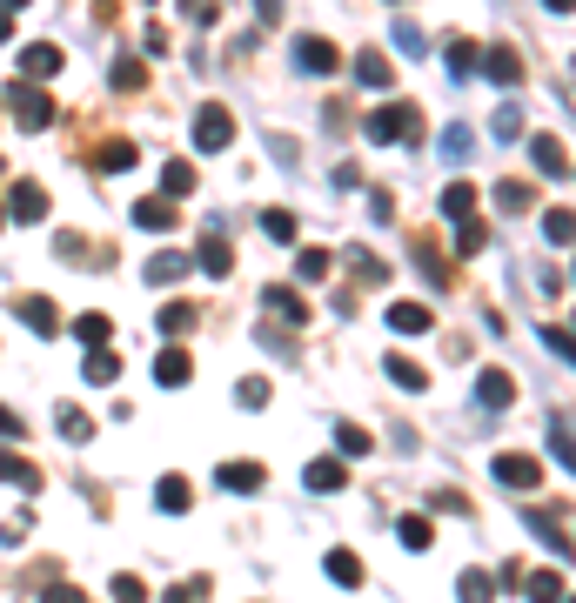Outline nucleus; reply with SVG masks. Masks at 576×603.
Here are the masks:
<instances>
[{"mask_svg":"<svg viewBox=\"0 0 576 603\" xmlns=\"http://www.w3.org/2000/svg\"><path fill=\"white\" fill-rule=\"evenodd\" d=\"M362 134L376 141V148H389V141H416L422 134V114L409 108V101H396V108H376L369 121H362Z\"/></svg>","mask_w":576,"mask_h":603,"instance_id":"obj_1","label":"nucleus"},{"mask_svg":"<svg viewBox=\"0 0 576 603\" xmlns=\"http://www.w3.org/2000/svg\"><path fill=\"white\" fill-rule=\"evenodd\" d=\"M7 114H14V121H21V128H54V101H47L41 94V81H14V88H7Z\"/></svg>","mask_w":576,"mask_h":603,"instance_id":"obj_2","label":"nucleus"},{"mask_svg":"<svg viewBox=\"0 0 576 603\" xmlns=\"http://www.w3.org/2000/svg\"><path fill=\"white\" fill-rule=\"evenodd\" d=\"M228 141H235V114H228L222 101H201L195 108V148L201 155H222Z\"/></svg>","mask_w":576,"mask_h":603,"instance_id":"obj_3","label":"nucleus"},{"mask_svg":"<svg viewBox=\"0 0 576 603\" xmlns=\"http://www.w3.org/2000/svg\"><path fill=\"white\" fill-rule=\"evenodd\" d=\"M288 61L302 67V74H335V67H342V54H335V41H322V34H295Z\"/></svg>","mask_w":576,"mask_h":603,"instance_id":"obj_4","label":"nucleus"},{"mask_svg":"<svg viewBox=\"0 0 576 603\" xmlns=\"http://www.w3.org/2000/svg\"><path fill=\"white\" fill-rule=\"evenodd\" d=\"M7 215L14 222H47V188L41 181H14L7 188Z\"/></svg>","mask_w":576,"mask_h":603,"instance_id":"obj_5","label":"nucleus"},{"mask_svg":"<svg viewBox=\"0 0 576 603\" xmlns=\"http://www.w3.org/2000/svg\"><path fill=\"white\" fill-rule=\"evenodd\" d=\"M496 483H503V490H536V483H543V463H536V456H496Z\"/></svg>","mask_w":576,"mask_h":603,"instance_id":"obj_6","label":"nucleus"},{"mask_svg":"<svg viewBox=\"0 0 576 603\" xmlns=\"http://www.w3.org/2000/svg\"><path fill=\"white\" fill-rule=\"evenodd\" d=\"M476 67H483L496 88H516V81H523V54H516V47H483V61Z\"/></svg>","mask_w":576,"mask_h":603,"instance_id":"obj_7","label":"nucleus"},{"mask_svg":"<svg viewBox=\"0 0 576 603\" xmlns=\"http://www.w3.org/2000/svg\"><path fill=\"white\" fill-rule=\"evenodd\" d=\"M195 262H201V275H228V268H235V248H228V228H208V235H201Z\"/></svg>","mask_w":576,"mask_h":603,"instance_id":"obj_8","label":"nucleus"},{"mask_svg":"<svg viewBox=\"0 0 576 603\" xmlns=\"http://www.w3.org/2000/svg\"><path fill=\"white\" fill-rule=\"evenodd\" d=\"M61 47H54V41H34V47H21V74H27V81H54V74H61Z\"/></svg>","mask_w":576,"mask_h":603,"instance_id":"obj_9","label":"nucleus"},{"mask_svg":"<svg viewBox=\"0 0 576 603\" xmlns=\"http://www.w3.org/2000/svg\"><path fill=\"white\" fill-rule=\"evenodd\" d=\"M14 315H21L34 335H61V309H54L47 295H21V302H14Z\"/></svg>","mask_w":576,"mask_h":603,"instance_id":"obj_10","label":"nucleus"},{"mask_svg":"<svg viewBox=\"0 0 576 603\" xmlns=\"http://www.w3.org/2000/svg\"><path fill=\"white\" fill-rule=\"evenodd\" d=\"M476 402H483V409H510L516 402V376L510 369H483V376H476Z\"/></svg>","mask_w":576,"mask_h":603,"instance_id":"obj_11","label":"nucleus"},{"mask_svg":"<svg viewBox=\"0 0 576 603\" xmlns=\"http://www.w3.org/2000/svg\"><path fill=\"white\" fill-rule=\"evenodd\" d=\"M215 483H222V490H235V496H255L268 483V469L262 463H222V469H215Z\"/></svg>","mask_w":576,"mask_h":603,"instance_id":"obj_12","label":"nucleus"},{"mask_svg":"<svg viewBox=\"0 0 576 603\" xmlns=\"http://www.w3.org/2000/svg\"><path fill=\"white\" fill-rule=\"evenodd\" d=\"M188 376H195V356H188L181 342H175V349H161V356H155V382H161V389H181V382H188Z\"/></svg>","mask_w":576,"mask_h":603,"instance_id":"obj_13","label":"nucleus"},{"mask_svg":"<svg viewBox=\"0 0 576 603\" xmlns=\"http://www.w3.org/2000/svg\"><path fill=\"white\" fill-rule=\"evenodd\" d=\"M355 81H362V88H389V81H396L389 54H382V47H362V54H355Z\"/></svg>","mask_w":576,"mask_h":603,"instance_id":"obj_14","label":"nucleus"},{"mask_svg":"<svg viewBox=\"0 0 576 603\" xmlns=\"http://www.w3.org/2000/svg\"><path fill=\"white\" fill-rule=\"evenodd\" d=\"M389 329L396 335H429L436 329V315L422 309V302H389Z\"/></svg>","mask_w":576,"mask_h":603,"instance_id":"obj_15","label":"nucleus"},{"mask_svg":"<svg viewBox=\"0 0 576 603\" xmlns=\"http://www.w3.org/2000/svg\"><path fill=\"white\" fill-rule=\"evenodd\" d=\"M195 188H201L195 161H168V168H161V195H168V201H188Z\"/></svg>","mask_w":576,"mask_h":603,"instance_id":"obj_16","label":"nucleus"},{"mask_svg":"<svg viewBox=\"0 0 576 603\" xmlns=\"http://www.w3.org/2000/svg\"><path fill=\"white\" fill-rule=\"evenodd\" d=\"M188 255H181V248H161L155 262H148V282H155V289H168V282H188Z\"/></svg>","mask_w":576,"mask_h":603,"instance_id":"obj_17","label":"nucleus"},{"mask_svg":"<svg viewBox=\"0 0 576 603\" xmlns=\"http://www.w3.org/2000/svg\"><path fill=\"white\" fill-rule=\"evenodd\" d=\"M530 155H536V168H543V175H570V148H563V141H550V134H536L530 141Z\"/></svg>","mask_w":576,"mask_h":603,"instance_id":"obj_18","label":"nucleus"},{"mask_svg":"<svg viewBox=\"0 0 576 603\" xmlns=\"http://www.w3.org/2000/svg\"><path fill=\"white\" fill-rule=\"evenodd\" d=\"M302 483H309L315 496H329V490H342V463H335V456H315V463L302 469Z\"/></svg>","mask_w":576,"mask_h":603,"instance_id":"obj_19","label":"nucleus"},{"mask_svg":"<svg viewBox=\"0 0 576 603\" xmlns=\"http://www.w3.org/2000/svg\"><path fill=\"white\" fill-rule=\"evenodd\" d=\"M155 503H161L168 516H181L188 503H195V490H188V476H161V483H155Z\"/></svg>","mask_w":576,"mask_h":603,"instance_id":"obj_20","label":"nucleus"},{"mask_svg":"<svg viewBox=\"0 0 576 603\" xmlns=\"http://www.w3.org/2000/svg\"><path fill=\"white\" fill-rule=\"evenodd\" d=\"M81 376H88L94 389H108V382H121V356H114L108 342H101V349H94V356H88V369H81Z\"/></svg>","mask_w":576,"mask_h":603,"instance_id":"obj_21","label":"nucleus"},{"mask_svg":"<svg viewBox=\"0 0 576 603\" xmlns=\"http://www.w3.org/2000/svg\"><path fill=\"white\" fill-rule=\"evenodd\" d=\"M0 483H21V490H34L41 476H34V463L27 456H14V443H0Z\"/></svg>","mask_w":576,"mask_h":603,"instance_id":"obj_22","label":"nucleus"},{"mask_svg":"<svg viewBox=\"0 0 576 603\" xmlns=\"http://www.w3.org/2000/svg\"><path fill=\"white\" fill-rule=\"evenodd\" d=\"M134 228H175V201H168V195L134 201Z\"/></svg>","mask_w":576,"mask_h":603,"instance_id":"obj_23","label":"nucleus"},{"mask_svg":"<svg viewBox=\"0 0 576 603\" xmlns=\"http://www.w3.org/2000/svg\"><path fill=\"white\" fill-rule=\"evenodd\" d=\"M456 597L463 603H489L496 597V577H489V570H463V577H456Z\"/></svg>","mask_w":576,"mask_h":603,"instance_id":"obj_24","label":"nucleus"},{"mask_svg":"<svg viewBox=\"0 0 576 603\" xmlns=\"http://www.w3.org/2000/svg\"><path fill=\"white\" fill-rule=\"evenodd\" d=\"M443 215H449V222L476 215V188H469V181H449V188H443Z\"/></svg>","mask_w":576,"mask_h":603,"instance_id":"obj_25","label":"nucleus"},{"mask_svg":"<svg viewBox=\"0 0 576 603\" xmlns=\"http://www.w3.org/2000/svg\"><path fill=\"white\" fill-rule=\"evenodd\" d=\"M523 590H530V603H563V597H570V590H563V577H556V570H536V577L523 583Z\"/></svg>","mask_w":576,"mask_h":603,"instance_id":"obj_26","label":"nucleus"},{"mask_svg":"<svg viewBox=\"0 0 576 603\" xmlns=\"http://www.w3.org/2000/svg\"><path fill=\"white\" fill-rule=\"evenodd\" d=\"M329 583H342V590H355V583H362V563H355V550H329Z\"/></svg>","mask_w":576,"mask_h":603,"instance_id":"obj_27","label":"nucleus"},{"mask_svg":"<svg viewBox=\"0 0 576 603\" xmlns=\"http://www.w3.org/2000/svg\"><path fill=\"white\" fill-rule=\"evenodd\" d=\"M329 268H335V255H329V248H302V255H295V275H302V282H322Z\"/></svg>","mask_w":576,"mask_h":603,"instance_id":"obj_28","label":"nucleus"},{"mask_svg":"<svg viewBox=\"0 0 576 603\" xmlns=\"http://www.w3.org/2000/svg\"><path fill=\"white\" fill-rule=\"evenodd\" d=\"M396 536H402V550H429V543H436L429 516H402V523H396Z\"/></svg>","mask_w":576,"mask_h":603,"instance_id":"obj_29","label":"nucleus"},{"mask_svg":"<svg viewBox=\"0 0 576 603\" xmlns=\"http://www.w3.org/2000/svg\"><path fill=\"white\" fill-rule=\"evenodd\" d=\"M476 61H483V47H476V41H449V74H456V81H469Z\"/></svg>","mask_w":576,"mask_h":603,"instance_id":"obj_30","label":"nucleus"},{"mask_svg":"<svg viewBox=\"0 0 576 603\" xmlns=\"http://www.w3.org/2000/svg\"><path fill=\"white\" fill-rule=\"evenodd\" d=\"M262 302H268V315H282V322H309V309H302V295H288V289H268Z\"/></svg>","mask_w":576,"mask_h":603,"instance_id":"obj_31","label":"nucleus"},{"mask_svg":"<svg viewBox=\"0 0 576 603\" xmlns=\"http://www.w3.org/2000/svg\"><path fill=\"white\" fill-rule=\"evenodd\" d=\"M155 322H161V335H188V329H195V302H168Z\"/></svg>","mask_w":576,"mask_h":603,"instance_id":"obj_32","label":"nucleus"},{"mask_svg":"<svg viewBox=\"0 0 576 603\" xmlns=\"http://www.w3.org/2000/svg\"><path fill=\"white\" fill-rule=\"evenodd\" d=\"M335 449H342V456H369L376 443H369V429L362 423H335Z\"/></svg>","mask_w":576,"mask_h":603,"instance_id":"obj_33","label":"nucleus"},{"mask_svg":"<svg viewBox=\"0 0 576 603\" xmlns=\"http://www.w3.org/2000/svg\"><path fill=\"white\" fill-rule=\"evenodd\" d=\"M570 228H576L570 208H550V215H543V242H550V248H570Z\"/></svg>","mask_w":576,"mask_h":603,"instance_id":"obj_34","label":"nucleus"},{"mask_svg":"<svg viewBox=\"0 0 576 603\" xmlns=\"http://www.w3.org/2000/svg\"><path fill=\"white\" fill-rule=\"evenodd\" d=\"M389 382H402V389H429V369L409 356H389Z\"/></svg>","mask_w":576,"mask_h":603,"instance_id":"obj_35","label":"nucleus"},{"mask_svg":"<svg viewBox=\"0 0 576 603\" xmlns=\"http://www.w3.org/2000/svg\"><path fill=\"white\" fill-rule=\"evenodd\" d=\"M436 148H443V161H469V155H476V134H469V128H443Z\"/></svg>","mask_w":576,"mask_h":603,"instance_id":"obj_36","label":"nucleus"},{"mask_svg":"<svg viewBox=\"0 0 576 603\" xmlns=\"http://www.w3.org/2000/svg\"><path fill=\"white\" fill-rule=\"evenodd\" d=\"M530 181H503V188H496V208H503V215H523V208H530Z\"/></svg>","mask_w":576,"mask_h":603,"instance_id":"obj_37","label":"nucleus"},{"mask_svg":"<svg viewBox=\"0 0 576 603\" xmlns=\"http://www.w3.org/2000/svg\"><path fill=\"white\" fill-rule=\"evenodd\" d=\"M54 423H61V436H74V443H88V436H94V423L74 409V402H61V409H54Z\"/></svg>","mask_w":576,"mask_h":603,"instance_id":"obj_38","label":"nucleus"},{"mask_svg":"<svg viewBox=\"0 0 576 603\" xmlns=\"http://www.w3.org/2000/svg\"><path fill=\"white\" fill-rule=\"evenodd\" d=\"M108 335H114V322H108V315H81V322H74V342H88V349H101Z\"/></svg>","mask_w":576,"mask_h":603,"instance_id":"obj_39","label":"nucleus"},{"mask_svg":"<svg viewBox=\"0 0 576 603\" xmlns=\"http://www.w3.org/2000/svg\"><path fill=\"white\" fill-rule=\"evenodd\" d=\"M262 235L268 242H295V215L288 208H262Z\"/></svg>","mask_w":576,"mask_h":603,"instance_id":"obj_40","label":"nucleus"},{"mask_svg":"<svg viewBox=\"0 0 576 603\" xmlns=\"http://www.w3.org/2000/svg\"><path fill=\"white\" fill-rule=\"evenodd\" d=\"M342 262H349L355 275H362V282H389V268H382L376 255H369V248H349V255H342Z\"/></svg>","mask_w":576,"mask_h":603,"instance_id":"obj_41","label":"nucleus"},{"mask_svg":"<svg viewBox=\"0 0 576 603\" xmlns=\"http://www.w3.org/2000/svg\"><path fill=\"white\" fill-rule=\"evenodd\" d=\"M101 168L128 175V168H134V141H101Z\"/></svg>","mask_w":576,"mask_h":603,"instance_id":"obj_42","label":"nucleus"},{"mask_svg":"<svg viewBox=\"0 0 576 603\" xmlns=\"http://www.w3.org/2000/svg\"><path fill=\"white\" fill-rule=\"evenodd\" d=\"M208 590H215L208 577H188V583H168V597H161V603H201Z\"/></svg>","mask_w":576,"mask_h":603,"instance_id":"obj_43","label":"nucleus"},{"mask_svg":"<svg viewBox=\"0 0 576 603\" xmlns=\"http://www.w3.org/2000/svg\"><path fill=\"white\" fill-rule=\"evenodd\" d=\"M483 242H489V228L476 222V215H463V222H456V248H463V255H476Z\"/></svg>","mask_w":576,"mask_h":603,"instance_id":"obj_44","label":"nucleus"},{"mask_svg":"<svg viewBox=\"0 0 576 603\" xmlns=\"http://www.w3.org/2000/svg\"><path fill=\"white\" fill-rule=\"evenodd\" d=\"M235 402H242V409H268V382L262 376H242V382H235Z\"/></svg>","mask_w":576,"mask_h":603,"instance_id":"obj_45","label":"nucleus"},{"mask_svg":"<svg viewBox=\"0 0 576 603\" xmlns=\"http://www.w3.org/2000/svg\"><path fill=\"white\" fill-rule=\"evenodd\" d=\"M141 81H148V67H141V61H134V54H121V61H114V88H141Z\"/></svg>","mask_w":576,"mask_h":603,"instance_id":"obj_46","label":"nucleus"},{"mask_svg":"<svg viewBox=\"0 0 576 603\" xmlns=\"http://www.w3.org/2000/svg\"><path fill=\"white\" fill-rule=\"evenodd\" d=\"M550 456L556 463H570V416H563V409L550 416Z\"/></svg>","mask_w":576,"mask_h":603,"instance_id":"obj_47","label":"nucleus"},{"mask_svg":"<svg viewBox=\"0 0 576 603\" xmlns=\"http://www.w3.org/2000/svg\"><path fill=\"white\" fill-rule=\"evenodd\" d=\"M108 590H114V603H148V583H141V577H128V570H121V577H114Z\"/></svg>","mask_w":576,"mask_h":603,"instance_id":"obj_48","label":"nucleus"},{"mask_svg":"<svg viewBox=\"0 0 576 603\" xmlns=\"http://www.w3.org/2000/svg\"><path fill=\"white\" fill-rule=\"evenodd\" d=\"M416 262H422V275H429V282H449V262L429 242H416Z\"/></svg>","mask_w":576,"mask_h":603,"instance_id":"obj_49","label":"nucleus"},{"mask_svg":"<svg viewBox=\"0 0 576 603\" xmlns=\"http://www.w3.org/2000/svg\"><path fill=\"white\" fill-rule=\"evenodd\" d=\"M181 7H188V21H195V27H215V21H222V0H181Z\"/></svg>","mask_w":576,"mask_h":603,"instance_id":"obj_50","label":"nucleus"},{"mask_svg":"<svg viewBox=\"0 0 576 603\" xmlns=\"http://www.w3.org/2000/svg\"><path fill=\"white\" fill-rule=\"evenodd\" d=\"M396 47L416 61V54H429V41H422V27H409V21H396Z\"/></svg>","mask_w":576,"mask_h":603,"instance_id":"obj_51","label":"nucleus"},{"mask_svg":"<svg viewBox=\"0 0 576 603\" xmlns=\"http://www.w3.org/2000/svg\"><path fill=\"white\" fill-rule=\"evenodd\" d=\"M489 128H496V141H516V134H523V114H516V108H496V121H489Z\"/></svg>","mask_w":576,"mask_h":603,"instance_id":"obj_52","label":"nucleus"},{"mask_svg":"<svg viewBox=\"0 0 576 603\" xmlns=\"http://www.w3.org/2000/svg\"><path fill=\"white\" fill-rule=\"evenodd\" d=\"M543 349H550L556 362H570V335H563V329H543Z\"/></svg>","mask_w":576,"mask_h":603,"instance_id":"obj_53","label":"nucleus"},{"mask_svg":"<svg viewBox=\"0 0 576 603\" xmlns=\"http://www.w3.org/2000/svg\"><path fill=\"white\" fill-rule=\"evenodd\" d=\"M335 188H342V195H349V188H362V168H355V161H342V168H335Z\"/></svg>","mask_w":576,"mask_h":603,"instance_id":"obj_54","label":"nucleus"},{"mask_svg":"<svg viewBox=\"0 0 576 603\" xmlns=\"http://www.w3.org/2000/svg\"><path fill=\"white\" fill-rule=\"evenodd\" d=\"M41 603H88V597H81V590H74V583H54V590H47Z\"/></svg>","mask_w":576,"mask_h":603,"instance_id":"obj_55","label":"nucleus"},{"mask_svg":"<svg viewBox=\"0 0 576 603\" xmlns=\"http://www.w3.org/2000/svg\"><path fill=\"white\" fill-rule=\"evenodd\" d=\"M255 14H262V27H282V0H255Z\"/></svg>","mask_w":576,"mask_h":603,"instance_id":"obj_56","label":"nucleus"},{"mask_svg":"<svg viewBox=\"0 0 576 603\" xmlns=\"http://www.w3.org/2000/svg\"><path fill=\"white\" fill-rule=\"evenodd\" d=\"M0 436H14V443H21V416H14L7 402H0Z\"/></svg>","mask_w":576,"mask_h":603,"instance_id":"obj_57","label":"nucleus"},{"mask_svg":"<svg viewBox=\"0 0 576 603\" xmlns=\"http://www.w3.org/2000/svg\"><path fill=\"white\" fill-rule=\"evenodd\" d=\"M7 34H14V14H7V7H0V41H7Z\"/></svg>","mask_w":576,"mask_h":603,"instance_id":"obj_58","label":"nucleus"},{"mask_svg":"<svg viewBox=\"0 0 576 603\" xmlns=\"http://www.w3.org/2000/svg\"><path fill=\"white\" fill-rule=\"evenodd\" d=\"M543 7H550V14H570V0H543Z\"/></svg>","mask_w":576,"mask_h":603,"instance_id":"obj_59","label":"nucleus"},{"mask_svg":"<svg viewBox=\"0 0 576 603\" xmlns=\"http://www.w3.org/2000/svg\"><path fill=\"white\" fill-rule=\"evenodd\" d=\"M0 7H7V14H21V7H27V0H0Z\"/></svg>","mask_w":576,"mask_h":603,"instance_id":"obj_60","label":"nucleus"}]
</instances>
